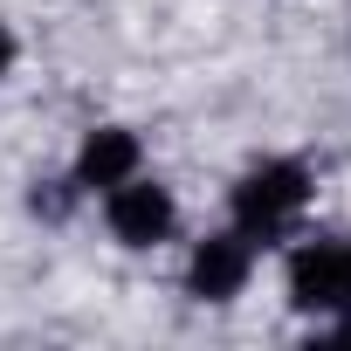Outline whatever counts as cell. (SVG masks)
<instances>
[{"instance_id":"obj_5","label":"cell","mask_w":351,"mask_h":351,"mask_svg":"<svg viewBox=\"0 0 351 351\" xmlns=\"http://www.w3.org/2000/svg\"><path fill=\"white\" fill-rule=\"evenodd\" d=\"M138 131H124V124H104V131H90L83 138V152H76V186L83 193H110V186H124L131 172H138Z\"/></svg>"},{"instance_id":"obj_1","label":"cell","mask_w":351,"mask_h":351,"mask_svg":"<svg viewBox=\"0 0 351 351\" xmlns=\"http://www.w3.org/2000/svg\"><path fill=\"white\" fill-rule=\"evenodd\" d=\"M310 207V165L296 158H269L255 172H241V186H234V228L248 241H276L303 221Z\"/></svg>"},{"instance_id":"obj_4","label":"cell","mask_w":351,"mask_h":351,"mask_svg":"<svg viewBox=\"0 0 351 351\" xmlns=\"http://www.w3.org/2000/svg\"><path fill=\"white\" fill-rule=\"evenodd\" d=\"M248 269H255V241L234 228V234H207L186 262V289L200 303H234L248 289Z\"/></svg>"},{"instance_id":"obj_2","label":"cell","mask_w":351,"mask_h":351,"mask_svg":"<svg viewBox=\"0 0 351 351\" xmlns=\"http://www.w3.org/2000/svg\"><path fill=\"white\" fill-rule=\"evenodd\" d=\"M289 303L296 310H351V241H303L289 255Z\"/></svg>"},{"instance_id":"obj_3","label":"cell","mask_w":351,"mask_h":351,"mask_svg":"<svg viewBox=\"0 0 351 351\" xmlns=\"http://www.w3.org/2000/svg\"><path fill=\"white\" fill-rule=\"evenodd\" d=\"M104 221H110V234L124 248H158L172 234V221H180V207H172V193L158 180H138V172H131L124 186L104 193Z\"/></svg>"},{"instance_id":"obj_6","label":"cell","mask_w":351,"mask_h":351,"mask_svg":"<svg viewBox=\"0 0 351 351\" xmlns=\"http://www.w3.org/2000/svg\"><path fill=\"white\" fill-rule=\"evenodd\" d=\"M14 69V35H8V21H0V76Z\"/></svg>"}]
</instances>
